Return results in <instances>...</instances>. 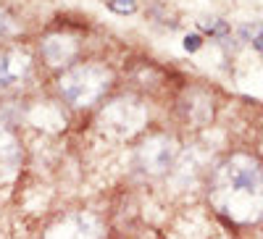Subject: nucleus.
Returning <instances> with one entry per match:
<instances>
[{
  "mask_svg": "<svg viewBox=\"0 0 263 239\" xmlns=\"http://www.w3.org/2000/svg\"><path fill=\"white\" fill-rule=\"evenodd\" d=\"M208 197L229 224H255L263 218V163L250 153H232L208 176Z\"/></svg>",
  "mask_w": 263,
  "mask_h": 239,
  "instance_id": "nucleus-1",
  "label": "nucleus"
},
{
  "mask_svg": "<svg viewBox=\"0 0 263 239\" xmlns=\"http://www.w3.org/2000/svg\"><path fill=\"white\" fill-rule=\"evenodd\" d=\"M114 84L116 74L111 66H105L103 61H82L58 74L55 92L74 111H90L105 100Z\"/></svg>",
  "mask_w": 263,
  "mask_h": 239,
  "instance_id": "nucleus-2",
  "label": "nucleus"
},
{
  "mask_svg": "<svg viewBox=\"0 0 263 239\" xmlns=\"http://www.w3.org/2000/svg\"><path fill=\"white\" fill-rule=\"evenodd\" d=\"M182 153L179 140L168 132H153L135 147V168L145 179L168 176Z\"/></svg>",
  "mask_w": 263,
  "mask_h": 239,
  "instance_id": "nucleus-3",
  "label": "nucleus"
},
{
  "mask_svg": "<svg viewBox=\"0 0 263 239\" xmlns=\"http://www.w3.org/2000/svg\"><path fill=\"white\" fill-rule=\"evenodd\" d=\"M103 132L119 140H129L147 126V105L135 95H119L100 108Z\"/></svg>",
  "mask_w": 263,
  "mask_h": 239,
  "instance_id": "nucleus-4",
  "label": "nucleus"
},
{
  "mask_svg": "<svg viewBox=\"0 0 263 239\" xmlns=\"http://www.w3.org/2000/svg\"><path fill=\"white\" fill-rule=\"evenodd\" d=\"M108 229L92 210H69L45 229L42 239H105Z\"/></svg>",
  "mask_w": 263,
  "mask_h": 239,
  "instance_id": "nucleus-5",
  "label": "nucleus"
},
{
  "mask_svg": "<svg viewBox=\"0 0 263 239\" xmlns=\"http://www.w3.org/2000/svg\"><path fill=\"white\" fill-rule=\"evenodd\" d=\"M34 61L24 48H0V95L18 92L29 82Z\"/></svg>",
  "mask_w": 263,
  "mask_h": 239,
  "instance_id": "nucleus-6",
  "label": "nucleus"
},
{
  "mask_svg": "<svg viewBox=\"0 0 263 239\" xmlns=\"http://www.w3.org/2000/svg\"><path fill=\"white\" fill-rule=\"evenodd\" d=\"M40 55L45 61V66L66 71L69 66H74V61L79 55V39L74 34H66V32L48 34L40 42Z\"/></svg>",
  "mask_w": 263,
  "mask_h": 239,
  "instance_id": "nucleus-7",
  "label": "nucleus"
},
{
  "mask_svg": "<svg viewBox=\"0 0 263 239\" xmlns=\"http://www.w3.org/2000/svg\"><path fill=\"white\" fill-rule=\"evenodd\" d=\"M24 163V145L16 129L0 124V184H8L18 176Z\"/></svg>",
  "mask_w": 263,
  "mask_h": 239,
  "instance_id": "nucleus-8",
  "label": "nucleus"
},
{
  "mask_svg": "<svg viewBox=\"0 0 263 239\" xmlns=\"http://www.w3.org/2000/svg\"><path fill=\"white\" fill-rule=\"evenodd\" d=\"M203 171H205V158L203 153L197 147H187L179 153L177 163H174L171 168V182H177L179 187H187V184H195L197 179L203 176Z\"/></svg>",
  "mask_w": 263,
  "mask_h": 239,
  "instance_id": "nucleus-9",
  "label": "nucleus"
},
{
  "mask_svg": "<svg viewBox=\"0 0 263 239\" xmlns=\"http://www.w3.org/2000/svg\"><path fill=\"white\" fill-rule=\"evenodd\" d=\"M18 32H21L18 21L8 11H0V42H3V39H13Z\"/></svg>",
  "mask_w": 263,
  "mask_h": 239,
  "instance_id": "nucleus-10",
  "label": "nucleus"
},
{
  "mask_svg": "<svg viewBox=\"0 0 263 239\" xmlns=\"http://www.w3.org/2000/svg\"><path fill=\"white\" fill-rule=\"evenodd\" d=\"M105 6L116 16H129V13L137 11V0H105Z\"/></svg>",
  "mask_w": 263,
  "mask_h": 239,
  "instance_id": "nucleus-11",
  "label": "nucleus"
},
{
  "mask_svg": "<svg viewBox=\"0 0 263 239\" xmlns=\"http://www.w3.org/2000/svg\"><path fill=\"white\" fill-rule=\"evenodd\" d=\"M205 32L211 34V37H227L229 34V24L227 21H211V24H205Z\"/></svg>",
  "mask_w": 263,
  "mask_h": 239,
  "instance_id": "nucleus-12",
  "label": "nucleus"
},
{
  "mask_svg": "<svg viewBox=\"0 0 263 239\" xmlns=\"http://www.w3.org/2000/svg\"><path fill=\"white\" fill-rule=\"evenodd\" d=\"M200 48H203V37L200 34H187L184 37V50L187 53H197Z\"/></svg>",
  "mask_w": 263,
  "mask_h": 239,
  "instance_id": "nucleus-13",
  "label": "nucleus"
},
{
  "mask_svg": "<svg viewBox=\"0 0 263 239\" xmlns=\"http://www.w3.org/2000/svg\"><path fill=\"white\" fill-rule=\"evenodd\" d=\"M253 48H255V50H260V53H263V34H258V37H255V39H253Z\"/></svg>",
  "mask_w": 263,
  "mask_h": 239,
  "instance_id": "nucleus-14",
  "label": "nucleus"
}]
</instances>
